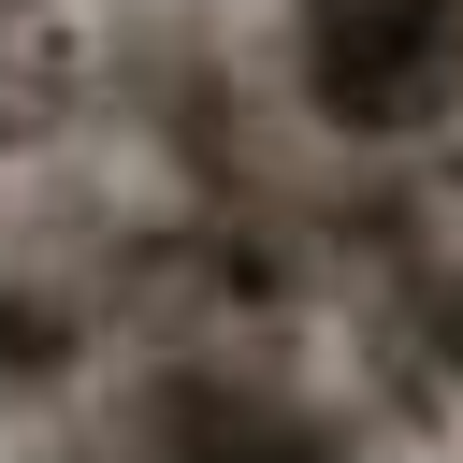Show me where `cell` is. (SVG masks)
Masks as SVG:
<instances>
[{
    "label": "cell",
    "instance_id": "1",
    "mask_svg": "<svg viewBox=\"0 0 463 463\" xmlns=\"http://www.w3.org/2000/svg\"><path fill=\"white\" fill-rule=\"evenodd\" d=\"M289 72L318 101V130L347 145H405L463 101V0H304Z\"/></svg>",
    "mask_w": 463,
    "mask_h": 463
},
{
    "label": "cell",
    "instance_id": "2",
    "mask_svg": "<svg viewBox=\"0 0 463 463\" xmlns=\"http://www.w3.org/2000/svg\"><path fill=\"white\" fill-rule=\"evenodd\" d=\"M72 116H87V29L58 0H0V159L72 145Z\"/></svg>",
    "mask_w": 463,
    "mask_h": 463
}]
</instances>
